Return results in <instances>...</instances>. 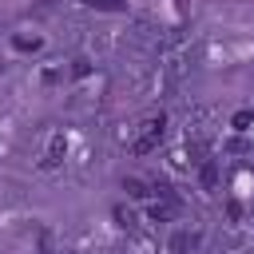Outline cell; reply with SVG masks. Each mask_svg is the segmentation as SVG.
<instances>
[{"label": "cell", "mask_w": 254, "mask_h": 254, "mask_svg": "<svg viewBox=\"0 0 254 254\" xmlns=\"http://www.w3.org/2000/svg\"><path fill=\"white\" fill-rule=\"evenodd\" d=\"M163 127H167L163 115H147V119L139 123V135L131 139V155H151V151L163 143Z\"/></svg>", "instance_id": "obj_1"}, {"label": "cell", "mask_w": 254, "mask_h": 254, "mask_svg": "<svg viewBox=\"0 0 254 254\" xmlns=\"http://www.w3.org/2000/svg\"><path fill=\"white\" fill-rule=\"evenodd\" d=\"M198 242H202V238H198L194 230H179V234L171 238V250H194Z\"/></svg>", "instance_id": "obj_2"}, {"label": "cell", "mask_w": 254, "mask_h": 254, "mask_svg": "<svg viewBox=\"0 0 254 254\" xmlns=\"http://www.w3.org/2000/svg\"><path fill=\"white\" fill-rule=\"evenodd\" d=\"M198 179H202V187H206V190H214V187H218V163H214V159H206V163H202V171H198Z\"/></svg>", "instance_id": "obj_3"}, {"label": "cell", "mask_w": 254, "mask_h": 254, "mask_svg": "<svg viewBox=\"0 0 254 254\" xmlns=\"http://www.w3.org/2000/svg\"><path fill=\"white\" fill-rule=\"evenodd\" d=\"M147 214H151V218H155V222H167V218H171V214H175V198H163V202H155V206H151V210H147Z\"/></svg>", "instance_id": "obj_4"}, {"label": "cell", "mask_w": 254, "mask_h": 254, "mask_svg": "<svg viewBox=\"0 0 254 254\" xmlns=\"http://www.w3.org/2000/svg\"><path fill=\"white\" fill-rule=\"evenodd\" d=\"M123 190H127V194H131V198H147V194H151V190H147V183H143V179H123Z\"/></svg>", "instance_id": "obj_5"}, {"label": "cell", "mask_w": 254, "mask_h": 254, "mask_svg": "<svg viewBox=\"0 0 254 254\" xmlns=\"http://www.w3.org/2000/svg\"><path fill=\"white\" fill-rule=\"evenodd\" d=\"M12 44H16L20 52H36V48H40V36H16Z\"/></svg>", "instance_id": "obj_6"}, {"label": "cell", "mask_w": 254, "mask_h": 254, "mask_svg": "<svg viewBox=\"0 0 254 254\" xmlns=\"http://www.w3.org/2000/svg\"><path fill=\"white\" fill-rule=\"evenodd\" d=\"M115 218H119V226H127V230L135 226V214H131L127 206H115Z\"/></svg>", "instance_id": "obj_7"}, {"label": "cell", "mask_w": 254, "mask_h": 254, "mask_svg": "<svg viewBox=\"0 0 254 254\" xmlns=\"http://www.w3.org/2000/svg\"><path fill=\"white\" fill-rule=\"evenodd\" d=\"M230 123H234V127H238V131H246V127H250V123H254V115H250V111H238V115H234V119H230Z\"/></svg>", "instance_id": "obj_8"}, {"label": "cell", "mask_w": 254, "mask_h": 254, "mask_svg": "<svg viewBox=\"0 0 254 254\" xmlns=\"http://www.w3.org/2000/svg\"><path fill=\"white\" fill-rule=\"evenodd\" d=\"M83 4H91V8H107V12H119V8H123L119 0H83Z\"/></svg>", "instance_id": "obj_9"}]
</instances>
